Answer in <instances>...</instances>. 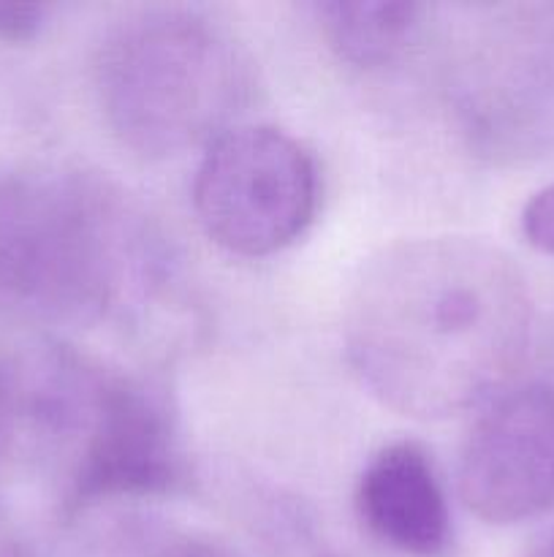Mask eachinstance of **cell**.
Instances as JSON below:
<instances>
[{"mask_svg":"<svg viewBox=\"0 0 554 557\" xmlns=\"http://www.w3.org/2000/svg\"><path fill=\"white\" fill-rule=\"evenodd\" d=\"M530 302L500 250L467 237L402 239L353 283L342 324L364 389L411 419H449L500 395L521 362Z\"/></svg>","mask_w":554,"mask_h":557,"instance_id":"cell-1","label":"cell"},{"mask_svg":"<svg viewBox=\"0 0 554 557\" xmlns=\"http://www.w3.org/2000/svg\"><path fill=\"white\" fill-rule=\"evenodd\" d=\"M155 223L112 180L33 169L0 183V308L43 324L136 321L172 286Z\"/></svg>","mask_w":554,"mask_h":557,"instance_id":"cell-2","label":"cell"},{"mask_svg":"<svg viewBox=\"0 0 554 557\" xmlns=\"http://www.w3.org/2000/svg\"><path fill=\"white\" fill-rule=\"evenodd\" d=\"M92 92L119 147L163 161L239 125L255 96L253 58L206 11L152 5L106 27L92 58Z\"/></svg>","mask_w":554,"mask_h":557,"instance_id":"cell-3","label":"cell"},{"mask_svg":"<svg viewBox=\"0 0 554 557\" xmlns=\"http://www.w3.org/2000/svg\"><path fill=\"white\" fill-rule=\"evenodd\" d=\"M315 158L272 125H234L204 147L193 177V212L206 237L231 256L266 259L291 248L315 221Z\"/></svg>","mask_w":554,"mask_h":557,"instance_id":"cell-4","label":"cell"},{"mask_svg":"<svg viewBox=\"0 0 554 557\" xmlns=\"http://www.w3.org/2000/svg\"><path fill=\"white\" fill-rule=\"evenodd\" d=\"M119 370L65 343L0 348V466H47L60 487L101 430Z\"/></svg>","mask_w":554,"mask_h":557,"instance_id":"cell-5","label":"cell"},{"mask_svg":"<svg viewBox=\"0 0 554 557\" xmlns=\"http://www.w3.org/2000/svg\"><path fill=\"white\" fill-rule=\"evenodd\" d=\"M459 495L489 525L554 509V386L525 384L489 400L462 449Z\"/></svg>","mask_w":554,"mask_h":557,"instance_id":"cell-6","label":"cell"},{"mask_svg":"<svg viewBox=\"0 0 554 557\" xmlns=\"http://www.w3.org/2000/svg\"><path fill=\"white\" fill-rule=\"evenodd\" d=\"M356 511L386 547L438 557L451 544L449 495L435 462L413 441H394L369 457L356 482Z\"/></svg>","mask_w":554,"mask_h":557,"instance_id":"cell-7","label":"cell"},{"mask_svg":"<svg viewBox=\"0 0 554 557\" xmlns=\"http://www.w3.org/2000/svg\"><path fill=\"white\" fill-rule=\"evenodd\" d=\"M320 33L340 60L353 69H383L407 52L424 25L413 3H320Z\"/></svg>","mask_w":554,"mask_h":557,"instance_id":"cell-8","label":"cell"},{"mask_svg":"<svg viewBox=\"0 0 554 557\" xmlns=\"http://www.w3.org/2000/svg\"><path fill=\"white\" fill-rule=\"evenodd\" d=\"M521 234L541 253L554 256V183L538 190L521 210Z\"/></svg>","mask_w":554,"mask_h":557,"instance_id":"cell-9","label":"cell"},{"mask_svg":"<svg viewBox=\"0 0 554 557\" xmlns=\"http://www.w3.org/2000/svg\"><path fill=\"white\" fill-rule=\"evenodd\" d=\"M47 25V9L33 3H0V44H27Z\"/></svg>","mask_w":554,"mask_h":557,"instance_id":"cell-10","label":"cell"},{"mask_svg":"<svg viewBox=\"0 0 554 557\" xmlns=\"http://www.w3.org/2000/svg\"><path fill=\"white\" fill-rule=\"evenodd\" d=\"M543 557H554V539H552V544L546 547V553H543Z\"/></svg>","mask_w":554,"mask_h":557,"instance_id":"cell-11","label":"cell"}]
</instances>
